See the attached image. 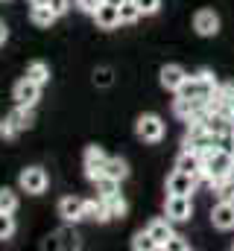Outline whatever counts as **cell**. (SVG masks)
<instances>
[{
  "mask_svg": "<svg viewBox=\"0 0 234 251\" xmlns=\"http://www.w3.org/2000/svg\"><path fill=\"white\" fill-rule=\"evenodd\" d=\"M234 167V155L226 149H214L211 155H205V167L199 173V178H208L211 184H217L220 178L229 176V170Z\"/></svg>",
  "mask_w": 234,
  "mask_h": 251,
  "instance_id": "6da1fadb",
  "label": "cell"
},
{
  "mask_svg": "<svg viewBox=\"0 0 234 251\" xmlns=\"http://www.w3.org/2000/svg\"><path fill=\"white\" fill-rule=\"evenodd\" d=\"M135 131H138L141 140H146V143H158V140L164 137V120H161L158 114H141L138 123H135Z\"/></svg>",
  "mask_w": 234,
  "mask_h": 251,
  "instance_id": "7a4b0ae2",
  "label": "cell"
},
{
  "mask_svg": "<svg viewBox=\"0 0 234 251\" xmlns=\"http://www.w3.org/2000/svg\"><path fill=\"white\" fill-rule=\"evenodd\" d=\"M18 184L24 193H29V196H41L44 190H47V173L41 170V167H27L21 176H18Z\"/></svg>",
  "mask_w": 234,
  "mask_h": 251,
  "instance_id": "3957f363",
  "label": "cell"
},
{
  "mask_svg": "<svg viewBox=\"0 0 234 251\" xmlns=\"http://www.w3.org/2000/svg\"><path fill=\"white\" fill-rule=\"evenodd\" d=\"M12 97H15V105H27V108H32V105H35V102L41 100V85L24 76V79H21V82L15 85Z\"/></svg>",
  "mask_w": 234,
  "mask_h": 251,
  "instance_id": "277c9868",
  "label": "cell"
},
{
  "mask_svg": "<svg viewBox=\"0 0 234 251\" xmlns=\"http://www.w3.org/2000/svg\"><path fill=\"white\" fill-rule=\"evenodd\" d=\"M193 29H196L202 38L217 35V32H220V15H217L214 9H199V12L193 15Z\"/></svg>",
  "mask_w": 234,
  "mask_h": 251,
  "instance_id": "5b68a950",
  "label": "cell"
},
{
  "mask_svg": "<svg viewBox=\"0 0 234 251\" xmlns=\"http://www.w3.org/2000/svg\"><path fill=\"white\" fill-rule=\"evenodd\" d=\"M193 213L190 196H167V219L170 222H187Z\"/></svg>",
  "mask_w": 234,
  "mask_h": 251,
  "instance_id": "8992f818",
  "label": "cell"
},
{
  "mask_svg": "<svg viewBox=\"0 0 234 251\" xmlns=\"http://www.w3.org/2000/svg\"><path fill=\"white\" fill-rule=\"evenodd\" d=\"M196 178H199V176H190V173L173 170V176L167 178V193H170V196H190L193 187H196Z\"/></svg>",
  "mask_w": 234,
  "mask_h": 251,
  "instance_id": "52a82bcc",
  "label": "cell"
},
{
  "mask_svg": "<svg viewBox=\"0 0 234 251\" xmlns=\"http://www.w3.org/2000/svg\"><path fill=\"white\" fill-rule=\"evenodd\" d=\"M106 161H109V155H106L100 146H88V149H85V176H88L91 181H97V178L103 176Z\"/></svg>",
  "mask_w": 234,
  "mask_h": 251,
  "instance_id": "ba28073f",
  "label": "cell"
},
{
  "mask_svg": "<svg viewBox=\"0 0 234 251\" xmlns=\"http://www.w3.org/2000/svg\"><path fill=\"white\" fill-rule=\"evenodd\" d=\"M94 21H97V26L100 29H117L123 21H120V6H115V3H100L97 6V12H94Z\"/></svg>",
  "mask_w": 234,
  "mask_h": 251,
  "instance_id": "9c48e42d",
  "label": "cell"
},
{
  "mask_svg": "<svg viewBox=\"0 0 234 251\" xmlns=\"http://www.w3.org/2000/svg\"><path fill=\"white\" fill-rule=\"evenodd\" d=\"M202 167H205V158H202V152H196V149H184V152L176 158V170H181V173L199 176Z\"/></svg>",
  "mask_w": 234,
  "mask_h": 251,
  "instance_id": "30bf717a",
  "label": "cell"
},
{
  "mask_svg": "<svg viewBox=\"0 0 234 251\" xmlns=\"http://www.w3.org/2000/svg\"><path fill=\"white\" fill-rule=\"evenodd\" d=\"M85 201L82 199H76V196H64L61 201H58V216L64 219V222H79V219H85Z\"/></svg>",
  "mask_w": 234,
  "mask_h": 251,
  "instance_id": "8fae6325",
  "label": "cell"
},
{
  "mask_svg": "<svg viewBox=\"0 0 234 251\" xmlns=\"http://www.w3.org/2000/svg\"><path fill=\"white\" fill-rule=\"evenodd\" d=\"M211 222L220 231H232L234 228V201H217V207L211 210Z\"/></svg>",
  "mask_w": 234,
  "mask_h": 251,
  "instance_id": "7c38bea8",
  "label": "cell"
},
{
  "mask_svg": "<svg viewBox=\"0 0 234 251\" xmlns=\"http://www.w3.org/2000/svg\"><path fill=\"white\" fill-rule=\"evenodd\" d=\"M146 231H149V237L155 240V246H158V249H167V243L176 237V234H173V225H170V219H152Z\"/></svg>",
  "mask_w": 234,
  "mask_h": 251,
  "instance_id": "4fadbf2b",
  "label": "cell"
},
{
  "mask_svg": "<svg viewBox=\"0 0 234 251\" xmlns=\"http://www.w3.org/2000/svg\"><path fill=\"white\" fill-rule=\"evenodd\" d=\"M6 120H9V126H12L15 131H24V128H32L35 114H32V108H27V105H15L12 114H9Z\"/></svg>",
  "mask_w": 234,
  "mask_h": 251,
  "instance_id": "5bb4252c",
  "label": "cell"
},
{
  "mask_svg": "<svg viewBox=\"0 0 234 251\" xmlns=\"http://www.w3.org/2000/svg\"><path fill=\"white\" fill-rule=\"evenodd\" d=\"M184 79H187L184 67H178V64H164V67H161V85H164L167 91H178Z\"/></svg>",
  "mask_w": 234,
  "mask_h": 251,
  "instance_id": "9a60e30c",
  "label": "cell"
},
{
  "mask_svg": "<svg viewBox=\"0 0 234 251\" xmlns=\"http://www.w3.org/2000/svg\"><path fill=\"white\" fill-rule=\"evenodd\" d=\"M82 213H85V219H91V222H109V219H112L109 210H106V201H103V199H88Z\"/></svg>",
  "mask_w": 234,
  "mask_h": 251,
  "instance_id": "2e32d148",
  "label": "cell"
},
{
  "mask_svg": "<svg viewBox=\"0 0 234 251\" xmlns=\"http://www.w3.org/2000/svg\"><path fill=\"white\" fill-rule=\"evenodd\" d=\"M29 21L35 24V26H41V29H47L53 21H56V12L50 9V6H32L29 9Z\"/></svg>",
  "mask_w": 234,
  "mask_h": 251,
  "instance_id": "e0dca14e",
  "label": "cell"
},
{
  "mask_svg": "<svg viewBox=\"0 0 234 251\" xmlns=\"http://www.w3.org/2000/svg\"><path fill=\"white\" fill-rule=\"evenodd\" d=\"M103 201H106V210H109V216H112V219H123V216H126V210H129V204H126V199H123L120 193L109 196V199H103Z\"/></svg>",
  "mask_w": 234,
  "mask_h": 251,
  "instance_id": "ac0fdd59",
  "label": "cell"
},
{
  "mask_svg": "<svg viewBox=\"0 0 234 251\" xmlns=\"http://www.w3.org/2000/svg\"><path fill=\"white\" fill-rule=\"evenodd\" d=\"M27 79L38 82V85H47L50 82V67L44 62H29L27 64Z\"/></svg>",
  "mask_w": 234,
  "mask_h": 251,
  "instance_id": "d6986e66",
  "label": "cell"
},
{
  "mask_svg": "<svg viewBox=\"0 0 234 251\" xmlns=\"http://www.w3.org/2000/svg\"><path fill=\"white\" fill-rule=\"evenodd\" d=\"M103 176H112L117 181H123V178L129 176V167H126V161H120V158H109L106 167H103Z\"/></svg>",
  "mask_w": 234,
  "mask_h": 251,
  "instance_id": "ffe728a7",
  "label": "cell"
},
{
  "mask_svg": "<svg viewBox=\"0 0 234 251\" xmlns=\"http://www.w3.org/2000/svg\"><path fill=\"white\" fill-rule=\"evenodd\" d=\"M141 15H144V12H141V6H138L135 0H123V3H120V21H123V24H135Z\"/></svg>",
  "mask_w": 234,
  "mask_h": 251,
  "instance_id": "44dd1931",
  "label": "cell"
},
{
  "mask_svg": "<svg viewBox=\"0 0 234 251\" xmlns=\"http://www.w3.org/2000/svg\"><path fill=\"white\" fill-rule=\"evenodd\" d=\"M94 184H97L100 199H109V196H115L117 190H120V181H117V178H112V176H100Z\"/></svg>",
  "mask_w": 234,
  "mask_h": 251,
  "instance_id": "7402d4cb",
  "label": "cell"
},
{
  "mask_svg": "<svg viewBox=\"0 0 234 251\" xmlns=\"http://www.w3.org/2000/svg\"><path fill=\"white\" fill-rule=\"evenodd\" d=\"M0 210H3V213H15V210H18V196H15V190L0 187Z\"/></svg>",
  "mask_w": 234,
  "mask_h": 251,
  "instance_id": "603a6c76",
  "label": "cell"
},
{
  "mask_svg": "<svg viewBox=\"0 0 234 251\" xmlns=\"http://www.w3.org/2000/svg\"><path fill=\"white\" fill-rule=\"evenodd\" d=\"M132 249L135 251H152V249H158V246H155V240L149 237V231H141V234H135Z\"/></svg>",
  "mask_w": 234,
  "mask_h": 251,
  "instance_id": "cb8c5ba5",
  "label": "cell"
},
{
  "mask_svg": "<svg viewBox=\"0 0 234 251\" xmlns=\"http://www.w3.org/2000/svg\"><path fill=\"white\" fill-rule=\"evenodd\" d=\"M214 187H217V199L220 201H234V181L232 178H220Z\"/></svg>",
  "mask_w": 234,
  "mask_h": 251,
  "instance_id": "d4e9b609",
  "label": "cell"
},
{
  "mask_svg": "<svg viewBox=\"0 0 234 251\" xmlns=\"http://www.w3.org/2000/svg\"><path fill=\"white\" fill-rule=\"evenodd\" d=\"M12 234H15V219H12V213L0 210V240H9Z\"/></svg>",
  "mask_w": 234,
  "mask_h": 251,
  "instance_id": "484cf974",
  "label": "cell"
},
{
  "mask_svg": "<svg viewBox=\"0 0 234 251\" xmlns=\"http://www.w3.org/2000/svg\"><path fill=\"white\" fill-rule=\"evenodd\" d=\"M94 82H97L100 88H109V85L115 82V73H112L109 67H97V70H94Z\"/></svg>",
  "mask_w": 234,
  "mask_h": 251,
  "instance_id": "4316f807",
  "label": "cell"
},
{
  "mask_svg": "<svg viewBox=\"0 0 234 251\" xmlns=\"http://www.w3.org/2000/svg\"><path fill=\"white\" fill-rule=\"evenodd\" d=\"M217 146H220V149H226V152H232V155H234V128H232V131H226V134H220V137H217Z\"/></svg>",
  "mask_w": 234,
  "mask_h": 251,
  "instance_id": "83f0119b",
  "label": "cell"
},
{
  "mask_svg": "<svg viewBox=\"0 0 234 251\" xmlns=\"http://www.w3.org/2000/svg\"><path fill=\"white\" fill-rule=\"evenodd\" d=\"M138 6H141V12L144 15H155L158 9H161V0H135Z\"/></svg>",
  "mask_w": 234,
  "mask_h": 251,
  "instance_id": "f1b7e54d",
  "label": "cell"
},
{
  "mask_svg": "<svg viewBox=\"0 0 234 251\" xmlns=\"http://www.w3.org/2000/svg\"><path fill=\"white\" fill-rule=\"evenodd\" d=\"M100 3H103V0H76V6H79V9H82L85 15H94Z\"/></svg>",
  "mask_w": 234,
  "mask_h": 251,
  "instance_id": "f546056e",
  "label": "cell"
},
{
  "mask_svg": "<svg viewBox=\"0 0 234 251\" xmlns=\"http://www.w3.org/2000/svg\"><path fill=\"white\" fill-rule=\"evenodd\" d=\"M58 240H61L58 246H64V249H70V246L76 249V246H79V243H76V234H70V231H61V234H58Z\"/></svg>",
  "mask_w": 234,
  "mask_h": 251,
  "instance_id": "4dcf8cb0",
  "label": "cell"
},
{
  "mask_svg": "<svg viewBox=\"0 0 234 251\" xmlns=\"http://www.w3.org/2000/svg\"><path fill=\"white\" fill-rule=\"evenodd\" d=\"M47 6H50V9L56 12V18H58V15H64V12L70 9V0H50Z\"/></svg>",
  "mask_w": 234,
  "mask_h": 251,
  "instance_id": "1f68e13d",
  "label": "cell"
},
{
  "mask_svg": "<svg viewBox=\"0 0 234 251\" xmlns=\"http://www.w3.org/2000/svg\"><path fill=\"white\" fill-rule=\"evenodd\" d=\"M167 249H190V243H187L184 237H173V240L167 243Z\"/></svg>",
  "mask_w": 234,
  "mask_h": 251,
  "instance_id": "d6a6232c",
  "label": "cell"
},
{
  "mask_svg": "<svg viewBox=\"0 0 234 251\" xmlns=\"http://www.w3.org/2000/svg\"><path fill=\"white\" fill-rule=\"evenodd\" d=\"M0 134H3V137H15L18 131H15V128L9 126V120H6V123H0Z\"/></svg>",
  "mask_w": 234,
  "mask_h": 251,
  "instance_id": "836d02e7",
  "label": "cell"
},
{
  "mask_svg": "<svg viewBox=\"0 0 234 251\" xmlns=\"http://www.w3.org/2000/svg\"><path fill=\"white\" fill-rule=\"evenodd\" d=\"M6 38H9V26L0 21V44H6Z\"/></svg>",
  "mask_w": 234,
  "mask_h": 251,
  "instance_id": "e575fe53",
  "label": "cell"
},
{
  "mask_svg": "<svg viewBox=\"0 0 234 251\" xmlns=\"http://www.w3.org/2000/svg\"><path fill=\"white\" fill-rule=\"evenodd\" d=\"M50 0H29V6H47Z\"/></svg>",
  "mask_w": 234,
  "mask_h": 251,
  "instance_id": "d590c367",
  "label": "cell"
},
{
  "mask_svg": "<svg viewBox=\"0 0 234 251\" xmlns=\"http://www.w3.org/2000/svg\"><path fill=\"white\" fill-rule=\"evenodd\" d=\"M106 3H115V6H120V3H123V0H106Z\"/></svg>",
  "mask_w": 234,
  "mask_h": 251,
  "instance_id": "8d00e7d4",
  "label": "cell"
}]
</instances>
